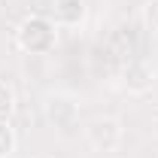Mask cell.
Returning a JSON list of instances; mask_svg holds the SVG:
<instances>
[{
  "label": "cell",
  "instance_id": "cell-1",
  "mask_svg": "<svg viewBox=\"0 0 158 158\" xmlns=\"http://www.w3.org/2000/svg\"><path fill=\"white\" fill-rule=\"evenodd\" d=\"M58 43V24L46 15H27L15 27V46L27 55H49Z\"/></svg>",
  "mask_w": 158,
  "mask_h": 158
},
{
  "label": "cell",
  "instance_id": "cell-3",
  "mask_svg": "<svg viewBox=\"0 0 158 158\" xmlns=\"http://www.w3.org/2000/svg\"><path fill=\"white\" fill-rule=\"evenodd\" d=\"M43 113L58 131H70L79 122V103L70 94H49L46 103H43Z\"/></svg>",
  "mask_w": 158,
  "mask_h": 158
},
{
  "label": "cell",
  "instance_id": "cell-4",
  "mask_svg": "<svg viewBox=\"0 0 158 158\" xmlns=\"http://www.w3.org/2000/svg\"><path fill=\"white\" fill-rule=\"evenodd\" d=\"M122 76H125L128 91H146V88L152 85V70H149L143 61H128Z\"/></svg>",
  "mask_w": 158,
  "mask_h": 158
},
{
  "label": "cell",
  "instance_id": "cell-9",
  "mask_svg": "<svg viewBox=\"0 0 158 158\" xmlns=\"http://www.w3.org/2000/svg\"><path fill=\"white\" fill-rule=\"evenodd\" d=\"M152 131H155V134H158V106H155V110H152Z\"/></svg>",
  "mask_w": 158,
  "mask_h": 158
},
{
  "label": "cell",
  "instance_id": "cell-2",
  "mask_svg": "<svg viewBox=\"0 0 158 158\" xmlns=\"http://www.w3.org/2000/svg\"><path fill=\"white\" fill-rule=\"evenodd\" d=\"M85 140L94 152H116L122 143V125L113 116H100L85 128Z\"/></svg>",
  "mask_w": 158,
  "mask_h": 158
},
{
  "label": "cell",
  "instance_id": "cell-6",
  "mask_svg": "<svg viewBox=\"0 0 158 158\" xmlns=\"http://www.w3.org/2000/svg\"><path fill=\"white\" fill-rule=\"evenodd\" d=\"M15 152V131L9 118H0V158H9Z\"/></svg>",
  "mask_w": 158,
  "mask_h": 158
},
{
  "label": "cell",
  "instance_id": "cell-8",
  "mask_svg": "<svg viewBox=\"0 0 158 158\" xmlns=\"http://www.w3.org/2000/svg\"><path fill=\"white\" fill-rule=\"evenodd\" d=\"M143 21H146L149 31L158 34V0H149V3L143 6Z\"/></svg>",
  "mask_w": 158,
  "mask_h": 158
},
{
  "label": "cell",
  "instance_id": "cell-5",
  "mask_svg": "<svg viewBox=\"0 0 158 158\" xmlns=\"http://www.w3.org/2000/svg\"><path fill=\"white\" fill-rule=\"evenodd\" d=\"M85 19V3L82 0H58L55 6V21L64 27H76Z\"/></svg>",
  "mask_w": 158,
  "mask_h": 158
},
{
  "label": "cell",
  "instance_id": "cell-7",
  "mask_svg": "<svg viewBox=\"0 0 158 158\" xmlns=\"http://www.w3.org/2000/svg\"><path fill=\"white\" fill-rule=\"evenodd\" d=\"M12 106H15V91H12V85H9V82H3V79H0V118H9Z\"/></svg>",
  "mask_w": 158,
  "mask_h": 158
}]
</instances>
